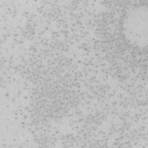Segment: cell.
I'll return each instance as SVG.
<instances>
[{
    "mask_svg": "<svg viewBox=\"0 0 148 148\" xmlns=\"http://www.w3.org/2000/svg\"><path fill=\"white\" fill-rule=\"evenodd\" d=\"M123 34L132 46L140 49L147 47L148 41V8L139 5L129 8L122 22Z\"/></svg>",
    "mask_w": 148,
    "mask_h": 148,
    "instance_id": "cell-1",
    "label": "cell"
}]
</instances>
